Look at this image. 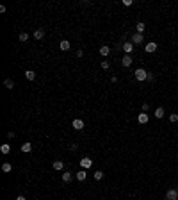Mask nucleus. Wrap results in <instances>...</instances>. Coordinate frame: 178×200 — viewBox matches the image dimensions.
Instances as JSON below:
<instances>
[{
    "label": "nucleus",
    "mask_w": 178,
    "mask_h": 200,
    "mask_svg": "<svg viewBox=\"0 0 178 200\" xmlns=\"http://www.w3.org/2000/svg\"><path fill=\"white\" fill-rule=\"evenodd\" d=\"M148 111H150V104L144 102V104H143V113H148Z\"/></svg>",
    "instance_id": "obj_27"
},
{
    "label": "nucleus",
    "mask_w": 178,
    "mask_h": 200,
    "mask_svg": "<svg viewBox=\"0 0 178 200\" xmlns=\"http://www.w3.org/2000/svg\"><path fill=\"white\" fill-rule=\"evenodd\" d=\"M169 120H171L173 123H176V122H178V115H176V113H173V115H169Z\"/></svg>",
    "instance_id": "obj_26"
},
{
    "label": "nucleus",
    "mask_w": 178,
    "mask_h": 200,
    "mask_svg": "<svg viewBox=\"0 0 178 200\" xmlns=\"http://www.w3.org/2000/svg\"><path fill=\"white\" fill-rule=\"evenodd\" d=\"M103 177H105V173H103V172H100V170H96V172H95V181H102Z\"/></svg>",
    "instance_id": "obj_23"
},
{
    "label": "nucleus",
    "mask_w": 178,
    "mask_h": 200,
    "mask_svg": "<svg viewBox=\"0 0 178 200\" xmlns=\"http://www.w3.org/2000/svg\"><path fill=\"white\" fill-rule=\"evenodd\" d=\"M134 46H135V45L132 43V41H125V43L121 45V48L125 50V54H127V56H130L132 52H134Z\"/></svg>",
    "instance_id": "obj_3"
},
{
    "label": "nucleus",
    "mask_w": 178,
    "mask_h": 200,
    "mask_svg": "<svg viewBox=\"0 0 178 200\" xmlns=\"http://www.w3.org/2000/svg\"><path fill=\"white\" fill-rule=\"evenodd\" d=\"M25 79H27V81H34V79H36V72L34 70H27V72H25Z\"/></svg>",
    "instance_id": "obj_17"
},
{
    "label": "nucleus",
    "mask_w": 178,
    "mask_h": 200,
    "mask_svg": "<svg viewBox=\"0 0 178 200\" xmlns=\"http://www.w3.org/2000/svg\"><path fill=\"white\" fill-rule=\"evenodd\" d=\"M4 86H5L7 89H12V88H14V82H12L11 79H5V81H4Z\"/></svg>",
    "instance_id": "obj_22"
},
{
    "label": "nucleus",
    "mask_w": 178,
    "mask_h": 200,
    "mask_svg": "<svg viewBox=\"0 0 178 200\" xmlns=\"http://www.w3.org/2000/svg\"><path fill=\"white\" fill-rule=\"evenodd\" d=\"M134 45H139V43H143L144 41V36L143 34H139V32H135V34H132V39H130Z\"/></svg>",
    "instance_id": "obj_5"
},
{
    "label": "nucleus",
    "mask_w": 178,
    "mask_h": 200,
    "mask_svg": "<svg viewBox=\"0 0 178 200\" xmlns=\"http://www.w3.org/2000/svg\"><path fill=\"white\" fill-rule=\"evenodd\" d=\"M14 136H16V134H14V132H12V130H11V132H7V138H9V139H12Z\"/></svg>",
    "instance_id": "obj_31"
},
{
    "label": "nucleus",
    "mask_w": 178,
    "mask_h": 200,
    "mask_svg": "<svg viewBox=\"0 0 178 200\" xmlns=\"http://www.w3.org/2000/svg\"><path fill=\"white\" fill-rule=\"evenodd\" d=\"M175 189H176V191H178V186H176V188H175Z\"/></svg>",
    "instance_id": "obj_33"
},
{
    "label": "nucleus",
    "mask_w": 178,
    "mask_h": 200,
    "mask_svg": "<svg viewBox=\"0 0 178 200\" xmlns=\"http://www.w3.org/2000/svg\"><path fill=\"white\" fill-rule=\"evenodd\" d=\"M0 152H2V154H9V152H11V145L9 143H4L2 146H0Z\"/></svg>",
    "instance_id": "obj_20"
},
{
    "label": "nucleus",
    "mask_w": 178,
    "mask_h": 200,
    "mask_svg": "<svg viewBox=\"0 0 178 200\" xmlns=\"http://www.w3.org/2000/svg\"><path fill=\"white\" fill-rule=\"evenodd\" d=\"M20 150H22L23 154H29V152L32 150V143H22V146H20Z\"/></svg>",
    "instance_id": "obj_13"
},
{
    "label": "nucleus",
    "mask_w": 178,
    "mask_h": 200,
    "mask_svg": "<svg viewBox=\"0 0 178 200\" xmlns=\"http://www.w3.org/2000/svg\"><path fill=\"white\" fill-rule=\"evenodd\" d=\"M157 46H159V45H157L155 41H151V43H146V46H144V50H146L148 54H153V52L157 50Z\"/></svg>",
    "instance_id": "obj_8"
},
{
    "label": "nucleus",
    "mask_w": 178,
    "mask_h": 200,
    "mask_svg": "<svg viewBox=\"0 0 178 200\" xmlns=\"http://www.w3.org/2000/svg\"><path fill=\"white\" fill-rule=\"evenodd\" d=\"M77 57H84V52H82V48H80V50H77Z\"/></svg>",
    "instance_id": "obj_30"
},
{
    "label": "nucleus",
    "mask_w": 178,
    "mask_h": 200,
    "mask_svg": "<svg viewBox=\"0 0 178 200\" xmlns=\"http://www.w3.org/2000/svg\"><path fill=\"white\" fill-rule=\"evenodd\" d=\"M85 177H87V172H84V170H80V172H77V175H75V179L77 181H85Z\"/></svg>",
    "instance_id": "obj_15"
},
{
    "label": "nucleus",
    "mask_w": 178,
    "mask_h": 200,
    "mask_svg": "<svg viewBox=\"0 0 178 200\" xmlns=\"http://www.w3.org/2000/svg\"><path fill=\"white\" fill-rule=\"evenodd\" d=\"M100 56H102V57H107V56H110V46H109V45H103V46H100Z\"/></svg>",
    "instance_id": "obj_11"
},
{
    "label": "nucleus",
    "mask_w": 178,
    "mask_h": 200,
    "mask_svg": "<svg viewBox=\"0 0 178 200\" xmlns=\"http://www.w3.org/2000/svg\"><path fill=\"white\" fill-rule=\"evenodd\" d=\"M11 170H12L11 163H4V164H2V172H4V173H11Z\"/></svg>",
    "instance_id": "obj_21"
},
{
    "label": "nucleus",
    "mask_w": 178,
    "mask_h": 200,
    "mask_svg": "<svg viewBox=\"0 0 178 200\" xmlns=\"http://www.w3.org/2000/svg\"><path fill=\"white\" fill-rule=\"evenodd\" d=\"M34 38L41 41V39L45 38V30H43V29H36V30H34Z\"/></svg>",
    "instance_id": "obj_18"
},
{
    "label": "nucleus",
    "mask_w": 178,
    "mask_h": 200,
    "mask_svg": "<svg viewBox=\"0 0 178 200\" xmlns=\"http://www.w3.org/2000/svg\"><path fill=\"white\" fill-rule=\"evenodd\" d=\"M71 181H73V175H71L70 172H62V182H66V184H70Z\"/></svg>",
    "instance_id": "obj_12"
},
{
    "label": "nucleus",
    "mask_w": 178,
    "mask_h": 200,
    "mask_svg": "<svg viewBox=\"0 0 178 200\" xmlns=\"http://www.w3.org/2000/svg\"><path fill=\"white\" fill-rule=\"evenodd\" d=\"M123 5H125V7H130V5H132V0H123Z\"/></svg>",
    "instance_id": "obj_29"
},
{
    "label": "nucleus",
    "mask_w": 178,
    "mask_h": 200,
    "mask_svg": "<svg viewBox=\"0 0 178 200\" xmlns=\"http://www.w3.org/2000/svg\"><path fill=\"white\" fill-rule=\"evenodd\" d=\"M134 77H135L139 82H143V81H146V77H148V72L144 70V68H137V70L134 72Z\"/></svg>",
    "instance_id": "obj_1"
},
{
    "label": "nucleus",
    "mask_w": 178,
    "mask_h": 200,
    "mask_svg": "<svg viewBox=\"0 0 178 200\" xmlns=\"http://www.w3.org/2000/svg\"><path fill=\"white\" fill-rule=\"evenodd\" d=\"M153 115H155V118H159V120H160V118L166 116V111H164V107H157Z\"/></svg>",
    "instance_id": "obj_14"
},
{
    "label": "nucleus",
    "mask_w": 178,
    "mask_h": 200,
    "mask_svg": "<svg viewBox=\"0 0 178 200\" xmlns=\"http://www.w3.org/2000/svg\"><path fill=\"white\" fill-rule=\"evenodd\" d=\"M52 166H54V170H57V172H61V170L64 168V163L61 161V159H57V161H54V164H52Z\"/></svg>",
    "instance_id": "obj_16"
},
{
    "label": "nucleus",
    "mask_w": 178,
    "mask_h": 200,
    "mask_svg": "<svg viewBox=\"0 0 178 200\" xmlns=\"http://www.w3.org/2000/svg\"><path fill=\"white\" fill-rule=\"evenodd\" d=\"M166 200H178V191L176 189H167L166 191Z\"/></svg>",
    "instance_id": "obj_6"
},
{
    "label": "nucleus",
    "mask_w": 178,
    "mask_h": 200,
    "mask_svg": "<svg viewBox=\"0 0 178 200\" xmlns=\"http://www.w3.org/2000/svg\"><path fill=\"white\" fill-rule=\"evenodd\" d=\"M80 166H82V170H89L93 166V159L91 157H80Z\"/></svg>",
    "instance_id": "obj_2"
},
{
    "label": "nucleus",
    "mask_w": 178,
    "mask_h": 200,
    "mask_svg": "<svg viewBox=\"0 0 178 200\" xmlns=\"http://www.w3.org/2000/svg\"><path fill=\"white\" fill-rule=\"evenodd\" d=\"M146 81L153 82V81H155V75H153V73H150V72H148V77H146Z\"/></svg>",
    "instance_id": "obj_28"
},
{
    "label": "nucleus",
    "mask_w": 178,
    "mask_h": 200,
    "mask_svg": "<svg viewBox=\"0 0 178 200\" xmlns=\"http://www.w3.org/2000/svg\"><path fill=\"white\" fill-rule=\"evenodd\" d=\"M132 61H134V57H132V56H127V54H125V57L121 59V64L125 66V68H128V66H132Z\"/></svg>",
    "instance_id": "obj_9"
},
{
    "label": "nucleus",
    "mask_w": 178,
    "mask_h": 200,
    "mask_svg": "<svg viewBox=\"0 0 178 200\" xmlns=\"http://www.w3.org/2000/svg\"><path fill=\"white\" fill-rule=\"evenodd\" d=\"M100 66H102V70H109L110 68V63L107 61V59H103V61L100 63Z\"/></svg>",
    "instance_id": "obj_25"
},
{
    "label": "nucleus",
    "mask_w": 178,
    "mask_h": 200,
    "mask_svg": "<svg viewBox=\"0 0 178 200\" xmlns=\"http://www.w3.org/2000/svg\"><path fill=\"white\" fill-rule=\"evenodd\" d=\"M59 48H61L62 52H66V50H70V48H71V43L68 41V39H62V41L59 43Z\"/></svg>",
    "instance_id": "obj_10"
},
{
    "label": "nucleus",
    "mask_w": 178,
    "mask_h": 200,
    "mask_svg": "<svg viewBox=\"0 0 178 200\" xmlns=\"http://www.w3.org/2000/svg\"><path fill=\"white\" fill-rule=\"evenodd\" d=\"M135 29H137V32H139V34H143V32H144V29H146V25H144L143 22H139V23L135 25Z\"/></svg>",
    "instance_id": "obj_24"
},
{
    "label": "nucleus",
    "mask_w": 178,
    "mask_h": 200,
    "mask_svg": "<svg viewBox=\"0 0 178 200\" xmlns=\"http://www.w3.org/2000/svg\"><path fill=\"white\" fill-rule=\"evenodd\" d=\"M16 200H25V197H23V195H18V197H16Z\"/></svg>",
    "instance_id": "obj_32"
},
{
    "label": "nucleus",
    "mask_w": 178,
    "mask_h": 200,
    "mask_svg": "<svg viewBox=\"0 0 178 200\" xmlns=\"http://www.w3.org/2000/svg\"><path fill=\"white\" fill-rule=\"evenodd\" d=\"M18 39H20L22 43H27V41H29V32H20Z\"/></svg>",
    "instance_id": "obj_19"
},
{
    "label": "nucleus",
    "mask_w": 178,
    "mask_h": 200,
    "mask_svg": "<svg viewBox=\"0 0 178 200\" xmlns=\"http://www.w3.org/2000/svg\"><path fill=\"white\" fill-rule=\"evenodd\" d=\"M137 122H139L141 125H146L150 122V116L146 115V113H141V115H137Z\"/></svg>",
    "instance_id": "obj_7"
},
{
    "label": "nucleus",
    "mask_w": 178,
    "mask_h": 200,
    "mask_svg": "<svg viewBox=\"0 0 178 200\" xmlns=\"http://www.w3.org/2000/svg\"><path fill=\"white\" fill-rule=\"evenodd\" d=\"M71 127H73L75 130H82L85 125H84V120H80V118H75L73 122H71Z\"/></svg>",
    "instance_id": "obj_4"
}]
</instances>
